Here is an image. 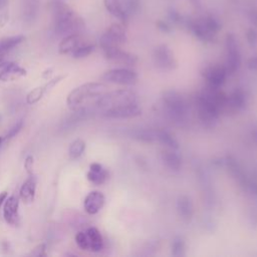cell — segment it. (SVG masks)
I'll return each mask as SVG.
<instances>
[{
    "mask_svg": "<svg viewBox=\"0 0 257 257\" xmlns=\"http://www.w3.org/2000/svg\"><path fill=\"white\" fill-rule=\"evenodd\" d=\"M251 19H252V22L255 24V26L257 27V12H253L251 14Z\"/></svg>",
    "mask_w": 257,
    "mask_h": 257,
    "instance_id": "obj_42",
    "label": "cell"
},
{
    "mask_svg": "<svg viewBox=\"0 0 257 257\" xmlns=\"http://www.w3.org/2000/svg\"><path fill=\"white\" fill-rule=\"evenodd\" d=\"M247 104V95L241 88H236L230 94H227L224 110L231 112H239L245 108Z\"/></svg>",
    "mask_w": 257,
    "mask_h": 257,
    "instance_id": "obj_15",
    "label": "cell"
},
{
    "mask_svg": "<svg viewBox=\"0 0 257 257\" xmlns=\"http://www.w3.org/2000/svg\"><path fill=\"white\" fill-rule=\"evenodd\" d=\"M25 37L23 35H15L0 39V57L4 56L7 52L23 42Z\"/></svg>",
    "mask_w": 257,
    "mask_h": 257,
    "instance_id": "obj_26",
    "label": "cell"
},
{
    "mask_svg": "<svg viewBox=\"0 0 257 257\" xmlns=\"http://www.w3.org/2000/svg\"><path fill=\"white\" fill-rule=\"evenodd\" d=\"M2 142H3V138H1V137H0V146H1V144H2Z\"/></svg>",
    "mask_w": 257,
    "mask_h": 257,
    "instance_id": "obj_44",
    "label": "cell"
},
{
    "mask_svg": "<svg viewBox=\"0 0 257 257\" xmlns=\"http://www.w3.org/2000/svg\"><path fill=\"white\" fill-rule=\"evenodd\" d=\"M142 114V108L137 103L113 106L101 111V115L107 118H131Z\"/></svg>",
    "mask_w": 257,
    "mask_h": 257,
    "instance_id": "obj_13",
    "label": "cell"
},
{
    "mask_svg": "<svg viewBox=\"0 0 257 257\" xmlns=\"http://www.w3.org/2000/svg\"><path fill=\"white\" fill-rule=\"evenodd\" d=\"M79 45H81V39L78 33H72L64 36L58 45V51L60 54L72 53Z\"/></svg>",
    "mask_w": 257,
    "mask_h": 257,
    "instance_id": "obj_22",
    "label": "cell"
},
{
    "mask_svg": "<svg viewBox=\"0 0 257 257\" xmlns=\"http://www.w3.org/2000/svg\"><path fill=\"white\" fill-rule=\"evenodd\" d=\"M176 207L181 219L186 223L191 222L194 215V205L191 197L187 195H180L177 199Z\"/></svg>",
    "mask_w": 257,
    "mask_h": 257,
    "instance_id": "obj_18",
    "label": "cell"
},
{
    "mask_svg": "<svg viewBox=\"0 0 257 257\" xmlns=\"http://www.w3.org/2000/svg\"><path fill=\"white\" fill-rule=\"evenodd\" d=\"M3 217L5 221L12 226L19 223V199L12 195L5 199L3 205Z\"/></svg>",
    "mask_w": 257,
    "mask_h": 257,
    "instance_id": "obj_16",
    "label": "cell"
},
{
    "mask_svg": "<svg viewBox=\"0 0 257 257\" xmlns=\"http://www.w3.org/2000/svg\"><path fill=\"white\" fill-rule=\"evenodd\" d=\"M227 94L220 88L206 86L197 96L198 116L208 126H212L218 120L224 110Z\"/></svg>",
    "mask_w": 257,
    "mask_h": 257,
    "instance_id": "obj_1",
    "label": "cell"
},
{
    "mask_svg": "<svg viewBox=\"0 0 257 257\" xmlns=\"http://www.w3.org/2000/svg\"><path fill=\"white\" fill-rule=\"evenodd\" d=\"M104 6L111 15L121 22L125 23L127 21V12L121 7L117 0H104Z\"/></svg>",
    "mask_w": 257,
    "mask_h": 257,
    "instance_id": "obj_25",
    "label": "cell"
},
{
    "mask_svg": "<svg viewBox=\"0 0 257 257\" xmlns=\"http://www.w3.org/2000/svg\"><path fill=\"white\" fill-rule=\"evenodd\" d=\"M6 198H7V192H6V191L1 192V193H0V208H1V206H2V204L4 203V201H5Z\"/></svg>",
    "mask_w": 257,
    "mask_h": 257,
    "instance_id": "obj_41",
    "label": "cell"
},
{
    "mask_svg": "<svg viewBox=\"0 0 257 257\" xmlns=\"http://www.w3.org/2000/svg\"><path fill=\"white\" fill-rule=\"evenodd\" d=\"M54 21V31L57 35L66 36L78 33L84 23L82 19L62 0H53L51 3Z\"/></svg>",
    "mask_w": 257,
    "mask_h": 257,
    "instance_id": "obj_2",
    "label": "cell"
},
{
    "mask_svg": "<svg viewBox=\"0 0 257 257\" xmlns=\"http://www.w3.org/2000/svg\"><path fill=\"white\" fill-rule=\"evenodd\" d=\"M172 255L175 257H183L186 255V244L182 237H176L172 242Z\"/></svg>",
    "mask_w": 257,
    "mask_h": 257,
    "instance_id": "obj_31",
    "label": "cell"
},
{
    "mask_svg": "<svg viewBox=\"0 0 257 257\" xmlns=\"http://www.w3.org/2000/svg\"><path fill=\"white\" fill-rule=\"evenodd\" d=\"M153 61L155 65L163 70H172L177 67V61L172 50L166 45H158L153 51Z\"/></svg>",
    "mask_w": 257,
    "mask_h": 257,
    "instance_id": "obj_11",
    "label": "cell"
},
{
    "mask_svg": "<svg viewBox=\"0 0 257 257\" xmlns=\"http://www.w3.org/2000/svg\"><path fill=\"white\" fill-rule=\"evenodd\" d=\"M26 69L18 63L6 60L4 56L0 57V80L13 81L26 75Z\"/></svg>",
    "mask_w": 257,
    "mask_h": 257,
    "instance_id": "obj_12",
    "label": "cell"
},
{
    "mask_svg": "<svg viewBox=\"0 0 257 257\" xmlns=\"http://www.w3.org/2000/svg\"><path fill=\"white\" fill-rule=\"evenodd\" d=\"M251 137H252V140L253 142L257 145V126H254L252 132H251Z\"/></svg>",
    "mask_w": 257,
    "mask_h": 257,
    "instance_id": "obj_40",
    "label": "cell"
},
{
    "mask_svg": "<svg viewBox=\"0 0 257 257\" xmlns=\"http://www.w3.org/2000/svg\"><path fill=\"white\" fill-rule=\"evenodd\" d=\"M226 47V69L228 74H234L241 65V54L238 42L233 34H227L225 39Z\"/></svg>",
    "mask_w": 257,
    "mask_h": 257,
    "instance_id": "obj_7",
    "label": "cell"
},
{
    "mask_svg": "<svg viewBox=\"0 0 257 257\" xmlns=\"http://www.w3.org/2000/svg\"><path fill=\"white\" fill-rule=\"evenodd\" d=\"M205 26L211 31L213 32L214 34H216L220 29H221V25L220 23L218 22V20H216L214 17L212 16H209V17H206L204 19H202Z\"/></svg>",
    "mask_w": 257,
    "mask_h": 257,
    "instance_id": "obj_33",
    "label": "cell"
},
{
    "mask_svg": "<svg viewBox=\"0 0 257 257\" xmlns=\"http://www.w3.org/2000/svg\"><path fill=\"white\" fill-rule=\"evenodd\" d=\"M87 180L94 185L103 184L108 178V172L98 163H92L89 166V171L87 172Z\"/></svg>",
    "mask_w": 257,
    "mask_h": 257,
    "instance_id": "obj_21",
    "label": "cell"
},
{
    "mask_svg": "<svg viewBox=\"0 0 257 257\" xmlns=\"http://www.w3.org/2000/svg\"><path fill=\"white\" fill-rule=\"evenodd\" d=\"M104 196L99 191H91L87 194L83 201V208L85 212L89 215H94L98 213L104 205Z\"/></svg>",
    "mask_w": 257,
    "mask_h": 257,
    "instance_id": "obj_17",
    "label": "cell"
},
{
    "mask_svg": "<svg viewBox=\"0 0 257 257\" xmlns=\"http://www.w3.org/2000/svg\"><path fill=\"white\" fill-rule=\"evenodd\" d=\"M95 46L93 44H81L79 45L75 50L72 51V57L79 59V58H84L88 55H90L93 50H94Z\"/></svg>",
    "mask_w": 257,
    "mask_h": 257,
    "instance_id": "obj_32",
    "label": "cell"
},
{
    "mask_svg": "<svg viewBox=\"0 0 257 257\" xmlns=\"http://www.w3.org/2000/svg\"><path fill=\"white\" fill-rule=\"evenodd\" d=\"M106 86L100 82H86L83 83L74 89H72L67 97H66V104L70 110H76L77 108L81 107V104L89 99V98H96L103 92H105Z\"/></svg>",
    "mask_w": 257,
    "mask_h": 257,
    "instance_id": "obj_4",
    "label": "cell"
},
{
    "mask_svg": "<svg viewBox=\"0 0 257 257\" xmlns=\"http://www.w3.org/2000/svg\"><path fill=\"white\" fill-rule=\"evenodd\" d=\"M248 67H249L251 70H257V56L251 58V59L248 61Z\"/></svg>",
    "mask_w": 257,
    "mask_h": 257,
    "instance_id": "obj_39",
    "label": "cell"
},
{
    "mask_svg": "<svg viewBox=\"0 0 257 257\" xmlns=\"http://www.w3.org/2000/svg\"><path fill=\"white\" fill-rule=\"evenodd\" d=\"M246 38L248 43L251 46H254L257 43V32L254 29H249L246 33Z\"/></svg>",
    "mask_w": 257,
    "mask_h": 257,
    "instance_id": "obj_36",
    "label": "cell"
},
{
    "mask_svg": "<svg viewBox=\"0 0 257 257\" xmlns=\"http://www.w3.org/2000/svg\"><path fill=\"white\" fill-rule=\"evenodd\" d=\"M35 192H36V178L33 175H29V177L25 180V182L22 184L20 188L19 197L23 203L30 204L33 202L35 198Z\"/></svg>",
    "mask_w": 257,
    "mask_h": 257,
    "instance_id": "obj_19",
    "label": "cell"
},
{
    "mask_svg": "<svg viewBox=\"0 0 257 257\" xmlns=\"http://www.w3.org/2000/svg\"><path fill=\"white\" fill-rule=\"evenodd\" d=\"M188 26L192 33L199 38L202 41L205 42H211L214 40V33L211 32L204 24L203 20H197V21H190L188 23Z\"/></svg>",
    "mask_w": 257,
    "mask_h": 257,
    "instance_id": "obj_20",
    "label": "cell"
},
{
    "mask_svg": "<svg viewBox=\"0 0 257 257\" xmlns=\"http://www.w3.org/2000/svg\"><path fill=\"white\" fill-rule=\"evenodd\" d=\"M75 243L80 249L90 252H100L104 246L103 238L95 227H89L85 231L77 232Z\"/></svg>",
    "mask_w": 257,
    "mask_h": 257,
    "instance_id": "obj_6",
    "label": "cell"
},
{
    "mask_svg": "<svg viewBox=\"0 0 257 257\" xmlns=\"http://www.w3.org/2000/svg\"><path fill=\"white\" fill-rule=\"evenodd\" d=\"M8 0H0V9H3L7 6Z\"/></svg>",
    "mask_w": 257,
    "mask_h": 257,
    "instance_id": "obj_43",
    "label": "cell"
},
{
    "mask_svg": "<svg viewBox=\"0 0 257 257\" xmlns=\"http://www.w3.org/2000/svg\"><path fill=\"white\" fill-rule=\"evenodd\" d=\"M130 136L134 140L142 143L152 144L157 142V130H152V128L133 130L130 132Z\"/></svg>",
    "mask_w": 257,
    "mask_h": 257,
    "instance_id": "obj_24",
    "label": "cell"
},
{
    "mask_svg": "<svg viewBox=\"0 0 257 257\" xmlns=\"http://www.w3.org/2000/svg\"><path fill=\"white\" fill-rule=\"evenodd\" d=\"M101 79L110 83L132 85L137 82L138 73L135 70L128 68H113L103 72Z\"/></svg>",
    "mask_w": 257,
    "mask_h": 257,
    "instance_id": "obj_8",
    "label": "cell"
},
{
    "mask_svg": "<svg viewBox=\"0 0 257 257\" xmlns=\"http://www.w3.org/2000/svg\"><path fill=\"white\" fill-rule=\"evenodd\" d=\"M33 164H34L33 157L30 155L27 156L24 161V168H25L26 172L28 173V175H32V173H33Z\"/></svg>",
    "mask_w": 257,
    "mask_h": 257,
    "instance_id": "obj_37",
    "label": "cell"
},
{
    "mask_svg": "<svg viewBox=\"0 0 257 257\" xmlns=\"http://www.w3.org/2000/svg\"><path fill=\"white\" fill-rule=\"evenodd\" d=\"M22 126H23V120L22 119H20L19 121H17L10 130H9V132L7 133V135L3 138V140H5V141H7V140H10V139H12V138H14V137H16L17 135H18V133L21 131V128H22Z\"/></svg>",
    "mask_w": 257,
    "mask_h": 257,
    "instance_id": "obj_34",
    "label": "cell"
},
{
    "mask_svg": "<svg viewBox=\"0 0 257 257\" xmlns=\"http://www.w3.org/2000/svg\"><path fill=\"white\" fill-rule=\"evenodd\" d=\"M85 150V142L82 139H76L69 145L68 155L71 160H76L82 156Z\"/></svg>",
    "mask_w": 257,
    "mask_h": 257,
    "instance_id": "obj_29",
    "label": "cell"
},
{
    "mask_svg": "<svg viewBox=\"0 0 257 257\" xmlns=\"http://www.w3.org/2000/svg\"><path fill=\"white\" fill-rule=\"evenodd\" d=\"M30 255L36 256V257H41V256H46V245L44 243L38 244L30 253Z\"/></svg>",
    "mask_w": 257,
    "mask_h": 257,
    "instance_id": "obj_35",
    "label": "cell"
},
{
    "mask_svg": "<svg viewBox=\"0 0 257 257\" xmlns=\"http://www.w3.org/2000/svg\"><path fill=\"white\" fill-rule=\"evenodd\" d=\"M201 74L207 81V85L214 88H221L225 83L228 72L225 64H211L201 70Z\"/></svg>",
    "mask_w": 257,
    "mask_h": 257,
    "instance_id": "obj_9",
    "label": "cell"
},
{
    "mask_svg": "<svg viewBox=\"0 0 257 257\" xmlns=\"http://www.w3.org/2000/svg\"><path fill=\"white\" fill-rule=\"evenodd\" d=\"M105 58L120 62L125 65H135L138 62V57L135 54L126 52L119 48V46H112L102 49Z\"/></svg>",
    "mask_w": 257,
    "mask_h": 257,
    "instance_id": "obj_14",
    "label": "cell"
},
{
    "mask_svg": "<svg viewBox=\"0 0 257 257\" xmlns=\"http://www.w3.org/2000/svg\"><path fill=\"white\" fill-rule=\"evenodd\" d=\"M162 160L164 164L174 172H178L182 168V158L175 150L164 151L162 153Z\"/></svg>",
    "mask_w": 257,
    "mask_h": 257,
    "instance_id": "obj_23",
    "label": "cell"
},
{
    "mask_svg": "<svg viewBox=\"0 0 257 257\" xmlns=\"http://www.w3.org/2000/svg\"><path fill=\"white\" fill-rule=\"evenodd\" d=\"M126 40V34L124 27L121 24H111L106 31L102 34L99 40L101 49H105L112 46H119Z\"/></svg>",
    "mask_w": 257,
    "mask_h": 257,
    "instance_id": "obj_10",
    "label": "cell"
},
{
    "mask_svg": "<svg viewBox=\"0 0 257 257\" xmlns=\"http://www.w3.org/2000/svg\"><path fill=\"white\" fill-rule=\"evenodd\" d=\"M48 91V88L46 86V84L37 86L33 89H31L27 94H26V102L28 104H34L36 102H38L43 95L45 94V92Z\"/></svg>",
    "mask_w": 257,
    "mask_h": 257,
    "instance_id": "obj_30",
    "label": "cell"
},
{
    "mask_svg": "<svg viewBox=\"0 0 257 257\" xmlns=\"http://www.w3.org/2000/svg\"><path fill=\"white\" fill-rule=\"evenodd\" d=\"M131 103H137V94L130 89H118L100 94L94 101V107L103 111L113 106Z\"/></svg>",
    "mask_w": 257,
    "mask_h": 257,
    "instance_id": "obj_5",
    "label": "cell"
},
{
    "mask_svg": "<svg viewBox=\"0 0 257 257\" xmlns=\"http://www.w3.org/2000/svg\"><path fill=\"white\" fill-rule=\"evenodd\" d=\"M39 0H23V15L25 19L31 21L38 13Z\"/></svg>",
    "mask_w": 257,
    "mask_h": 257,
    "instance_id": "obj_28",
    "label": "cell"
},
{
    "mask_svg": "<svg viewBox=\"0 0 257 257\" xmlns=\"http://www.w3.org/2000/svg\"><path fill=\"white\" fill-rule=\"evenodd\" d=\"M157 26H158V28H159L160 30H162V31H164V32H169V31H171L170 26H169L167 23L163 22V21H159V22L157 23Z\"/></svg>",
    "mask_w": 257,
    "mask_h": 257,
    "instance_id": "obj_38",
    "label": "cell"
},
{
    "mask_svg": "<svg viewBox=\"0 0 257 257\" xmlns=\"http://www.w3.org/2000/svg\"><path fill=\"white\" fill-rule=\"evenodd\" d=\"M157 142L172 150L179 149V143L177 139L174 137V135L166 130H157Z\"/></svg>",
    "mask_w": 257,
    "mask_h": 257,
    "instance_id": "obj_27",
    "label": "cell"
},
{
    "mask_svg": "<svg viewBox=\"0 0 257 257\" xmlns=\"http://www.w3.org/2000/svg\"><path fill=\"white\" fill-rule=\"evenodd\" d=\"M167 115L172 121L184 125L189 118V105L185 98L176 90H166L162 96Z\"/></svg>",
    "mask_w": 257,
    "mask_h": 257,
    "instance_id": "obj_3",
    "label": "cell"
}]
</instances>
